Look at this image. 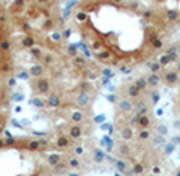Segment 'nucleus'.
Returning a JSON list of instances; mask_svg holds the SVG:
<instances>
[{"instance_id":"14","label":"nucleus","mask_w":180,"mask_h":176,"mask_svg":"<svg viewBox=\"0 0 180 176\" xmlns=\"http://www.w3.org/2000/svg\"><path fill=\"white\" fill-rule=\"evenodd\" d=\"M166 17H168L169 20H177L179 19V13L176 10H168L166 11Z\"/></svg>"},{"instance_id":"5","label":"nucleus","mask_w":180,"mask_h":176,"mask_svg":"<svg viewBox=\"0 0 180 176\" xmlns=\"http://www.w3.org/2000/svg\"><path fill=\"white\" fill-rule=\"evenodd\" d=\"M158 82H160V77H158V74L152 73V74L149 76V79H147V85L152 87V88H157V87H158Z\"/></svg>"},{"instance_id":"19","label":"nucleus","mask_w":180,"mask_h":176,"mask_svg":"<svg viewBox=\"0 0 180 176\" xmlns=\"http://www.w3.org/2000/svg\"><path fill=\"white\" fill-rule=\"evenodd\" d=\"M149 137H150V132H149L147 129H143V131L140 132V138H141V140H147Z\"/></svg>"},{"instance_id":"16","label":"nucleus","mask_w":180,"mask_h":176,"mask_svg":"<svg viewBox=\"0 0 180 176\" xmlns=\"http://www.w3.org/2000/svg\"><path fill=\"white\" fill-rule=\"evenodd\" d=\"M152 43V49H161V46H163V43H161V39L158 38V36H155L154 39L150 41Z\"/></svg>"},{"instance_id":"21","label":"nucleus","mask_w":180,"mask_h":176,"mask_svg":"<svg viewBox=\"0 0 180 176\" xmlns=\"http://www.w3.org/2000/svg\"><path fill=\"white\" fill-rule=\"evenodd\" d=\"M80 165V162H78V159H71V160H69V167H72V168H77Z\"/></svg>"},{"instance_id":"8","label":"nucleus","mask_w":180,"mask_h":176,"mask_svg":"<svg viewBox=\"0 0 180 176\" xmlns=\"http://www.w3.org/2000/svg\"><path fill=\"white\" fill-rule=\"evenodd\" d=\"M119 107H121V110L124 112V113H128V112H131V110H133V107H131V104H130L128 101H125V99H121V102H119Z\"/></svg>"},{"instance_id":"25","label":"nucleus","mask_w":180,"mask_h":176,"mask_svg":"<svg viewBox=\"0 0 180 176\" xmlns=\"http://www.w3.org/2000/svg\"><path fill=\"white\" fill-rule=\"evenodd\" d=\"M158 99H160V94H158L157 91H154V94H152V101H154V102H157Z\"/></svg>"},{"instance_id":"11","label":"nucleus","mask_w":180,"mask_h":176,"mask_svg":"<svg viewBox=\"0 0 180 176\" xmlns=\"http://www.w3.org/2000/svg\"><path fill=\"white\" fill-rule=\"evenodd\" d=\"M131 137H133V131H131L130 128H124L121 131V138L122 140H130Z\"/></svg>"},{"instance_id":"6","label":"nucleus","mask_w":180,"mask_h":176,"mask_svg":"<svg viewBox=\"0 0 180 176\" xmlns=\"http://www.w3.org/2000/svg\"><path fill=\"white\" fill-rule=\"evenodd\" d=\"M81 128L80 126H71V129H69V137L72 138H80L81 137Z\"/></svg>"},{"instance_id":"10","label":"nucleus","mask_w":180,"mask_h":176,"mask_svg":"<svg viewBox=\"0 0 180 176\" xmlns=\"http://www.w3.org/2000/svg\"><path fill=\"white\" fill-rule=\"evenodd\" d=\"M135 83H136V87L140 88L141 91H143V90H146V88L149 87V85H147V79H146V77H140V79H136Z\"/></svg>"},{"instance_id":"20","label":"nucleus","mask_w":180,"mask_h":176,"mask_svg":"<svg viewBox=\"0 0 180 176\" xmlns=\"http://www.w3.org/2000/svg\"><path fill=\"white\" fill-rule=\"evenodd\" d=\"M116 167H117V170H121V171H125V162H122V160H117V162H116Z\"/></svg>"},{"instance_id":"15","label":"nucleus","mask_w":180,"mask_h":176,"mask_svg":"<svg viewBox=\"0 0 180 176\" xmlns=\"http://www.w3.org/2000/svg\"><path fill=\"white\" fill-rule=\"evenodd\" d=\"M71 119H72L74 123H80V121H83V112H74L72 116H71Z\"/></svg>"},{"instance_id":"23","label":"nucleus","mask_w":180,"mask_h":176,"mask_svg":"<svg viewBox=\"0 0 180 176\" xmlns=\"http://www.w3.org/2000/svg\"><path fill=\"white\" fill-rule=\"evenodd\" d=\"M143 171H144V168H143L141 164H136V165L133 167V173H143Z\"/></svg>"},{"instance_id":"1","label":"nucleus","mask_w":180,"mask_h":176,"mask_svg":"<svg viewBox=\"0 0 180 176\" xmlns=\"http://www.w3.org/2000/svg\"><path fill=\"white\" fill-rule=\"evenodd\" d=\"M163 79H164V82L168 83V85H174V83L177 82V79H179V73L177 71H166L163 74Z\"/></svg>"},{"instance_id":"22","label":"nucleus","mask_w":180,"mask_h":176,"mask_svg":"<svg viewBox=\"0 0 180 176\" xmlns=\"http://www.w3.org/2000/svg\"><path fill=\"white\" fill-rule=\"evenodd\" d=\"M67 54L72 55V57H75V55H77L78 52H77V49H75L74 46H69V47H67Z\"/></svg>"},{"instance_id":"17","label":"nucleus","mask_w":180,"mask_h":176,"mask_svg":"<svg viewBox=\"0 0 180 176\" xmlns=\"http://www.w3.org/2000/svg\"><path fill=\"white\" fill-rule=\"evenodd\" d=\"M149 65H150V63H149ZM150 69H152V73L158 74V73H160V69H161V65H160V63H152V65H150Z\"/></svg>"},{"instance_id":"18","label":"nucleus","mask_w":180,"mask_h":176,"mask_svg":"<svg viewBox=\"0 0 180 176\" xmlns=\"http://www.w3.org/2000/svg\"><path fill=\"white\" fill-rule=\"evenodd\" d=\"M43 71H44L43 66H34V68H31V74H33V76H41V74H43Z\"/></svg>"},{"instance_id":"12","label":"nucleus","mask_w":180,"mask_h":176,"mask_svg":"<svg viewBox=\"0 0 180 176\" xmlns=\"http://www.w3.org/2000/svg\"><path fill=\"white\" fill-rule=\"evenodd\" d=\"M57 145H58V148H67V146H69V138H67V137H64V135L58 137Z\"/></svg>"},{"instance_id":"4","label":"nucleus","mask_w":180,"mask_h":176,"mask_svg":"<svg viewBox=\"0 0 180 176\" xmlns=\"http://www.w3.org/2000/svg\"><path fill=\"white\" fill-rule=\"evenodd\" d=\"M127 94L130 97H141V90L136 87V83H131L127 87Z\"/></svg>"},{"instance_id":"13","label":"nucleus","mask_w":180,"mask_h":176,"mask_svg":"<svg viewBox=\"0 0 180 176\" xmlns=\"http://www.w3.org/2000/svg\"><path fill=\"white\" fill-rule=\"evenodd\" d=\"M47 104L50 105V107H58V105L61 104L60 102V99H58V96H55V94H52L49 99H47Z\"/></svg>"},{"instance_id":"27","label":"nucleus","mask_w":180,"mask_h":176,"mask_svg":"<svg viewBox=\"0 0 180 176\" xmlns=\"http://www.w3.org/2000/svg\"><path fill=\"white\" fill-rule=\"evenodd\" d=\"M75 153H77V154H81V153H83V148H81V146L75 148Z\"/></svg>"},{"instance_id":"26","label":"nucleus","mask_w":180,"mask_h":176,"mask_svg":"<svg viewBox=\"0 0 180 176\" xmlns=\"http://www.w3.org/2000/svg\"><path fill=\"white\" fill-rule=\"evenodd\" d=\"M172 150H174V145H168V146H166V153H172Z\"/></svg>"},{"instance_id":"2","label":"nucleus","mask_w":180,"mask_h":176,"mask_svg":"<svg viewBox=\"0 0 180 176\" xmlns=\"http://www.w3.org/2000/svg\"><path fill=\"white\" fill-rule=\"evenodd\" d=\"M150 124H152V119H150V116L147 113L138 116V126H140L141 129H149Z\"/></svg>"},{"instance_id":"9","label":"nucleus","mask_w":180,"mask_h":176,"mask_svg":"<svg viewBox=\"0 0 180 176\" xmlns=\"http://www.w3.org/2000/svg\"><path fill=\"white\" fill-rule=\"evenodd\" d=\"M117 151H119V154H121V156H124V157L130 156V148L125 143H121L119 146H117Z\"/></svg>"},{"instance_id":"24","label":"nucleus","mask_w":180,"mask_h":176,"mask_svg":"<svg viewBox=\"0 0 180 176\" xmlns=\"http://www.w3.org/2000/svg\"><path fill=\"white\" fill-rule=\"evenodd\" d=\"M169 61H171V57H169V55H168V54H166V55H164V57L161 58V61H160V65H168V63H169Z\"/></svg>"},{"instance_id":"28","label":"nucleus","mask_w":180,"mask_h":176,"mask_svg":"<svg viewBox=\"0 0 180 176\" xmlns=\"http://www.w3.org/2000/svg\"><path fill=\"white\" fill-rule=\"evenodd\" d=\"M177 73H180V60L177 61Z\"/></svg>"},{"instance_id":"7","label":"nucleus","mask_w":180,"mask_h":176,"mask_svg":"<svg viewBox=\"0 0 180 176\" xmlns=\"http://www.w3.org/2000/svg\"><path fill=\"white\" fill-rule=\"evenodd\" d=\"M74 65L77 66L78 69H83L86 66V58L85 57H81V55H75V58H74Z\"/></svg>"},{"instance_id":"3","label":"nucleus","mask_w":180,"mask_h":176,"mask_svg":"<svg viewBox=\"0 0 180 176\" xmlns=\"http://www.w3.org/2000/svg\"><path fill=\"white\" fill-rule=\"evenodd\" d=\"M77 105L78 107H88L89 105V94L86 91H81V94L77 97Z\"/></svg>"}]
</instances>
